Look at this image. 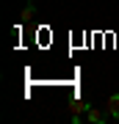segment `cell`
Returning a JSON list of instances; mask_svg holds the SVG:
<instances>
[{
	"mask_svg": "<svg viewBox=\"0 0 119 124\" xmlns=\"http://www.w3.org/2000/svg\"><path fill=\"white\" fill-rule=\"evenodd\" d=\"M105 113H108V119L119 121V94H111V97H108V102H105Z\"/></svg>",
	"mask_w": 119,
	"mask_h": 124,
	"instance_id": "1",
	"label": "cell"
},
{
	"mask_svg": "<svg viewBox=\"0 0 119 124\" xmlns=\"http://www.w3.org/2000/svg\"><path fill=\"white\" fill-rule=\"evenodd\" d=\"M89 108H92V105H89L86 99H75V102L69 105V116H86Z\"/></svg>",
	"mask_w": 119,
	"mask_h": 124,
	"instance_id": "2",
	"label": "cell"
},
{
	"mask_svg": "<svg viewBox=\"0 0 119 124\" xmlns=\"http://www.w3.org/2000/svg\"><path fill=\"white\" fill-rule=\"evenodd\" d=\"M105 116L108 113H102V110H97V108H89V113H86V121H92V124H105Z\"/></svg>",
	"mask_w": 119,
	"mask_h": 124,
	"instance_id": "3",
	"label": "cell"
},
{
	"mask_svg": "<svg viewBox=\"0 0 119 124\" xmlns=\"http://www.w3.org/2000/svg\"><path fill=\"white\" fill-rule=\"evenodd\" d=\"M33 17H36V6L33 3H25V8H22V14H19V22H31Z\"/></svg>",
	"mask_w": 119,
	"mask_h": 124,
	"instance_id": "4",
	"label": "cell"
}]
</instances>
